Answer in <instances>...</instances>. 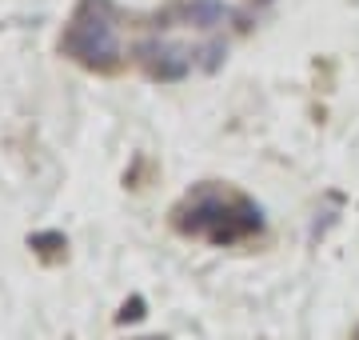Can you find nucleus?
<instances>
[{
    "label": "nucleus",
    "instance_id": "f257e3e1",
    "mask_svg": "<svg viewBox=\"0 0 359 340\" xmlns=\"http://www.w3.org/2000/svg\"><path fill=\"white\" fill-rule=\"evenodd\" d=\"M172 228L180 236H196V240H212V244H240V240L259 236L264 216H259V204H252L244 192L208 181L196 184L172 209Z\"/></svg>",
    "mask_w": 359,
    "mask_h": 340
},
{
    "label": "nucleus",
    "instance_id": "f03ea898",
    "mask_svg": "<svg viewBox=\"0 0 359 340\" xmlns=\"http://www.w3.org/2000/svg\"><path fill=\"white\" fill-rule=\"evenodd\" d=\"M60 53L92 72H116L120 68V48L112 37V4L108 0H80L76 16L68 20L60 37Z\"/></svg>",
    "mask_w": 359,
    "mask_h": 340
},
{
    "label": "nucleus",
    "instance_id": "7ed1b4c3",
    "mask_svg": "<svg viewBox=\"0 0 359 340\" xmlns=\"http://www.w3.org/2000/svg\"><path fill=\"white\" fill-rule=\"evenodd\" d=\"M136 60L152 80H184L192 68V56L184 48H172L164 40H140L136 44Z\"/></svg>",
    "mask_w": 359,
    "mask_h": 340
},
{
    "label": "nucleus",
    "instance_id": "20e7f679",
    "mask_svg": "<svg viewBox=\"0 0 359 340\" xmlns=\"http://www.w3.org/2000/svg\"><path fill=\"white\" fill-rule=\"evenodd\" d=\"M180 16L196 28H216V25H224L228 8H224V0H184L180 4Z\"/></svg>",
    "mask_w": 359,
    "mask_h": 340
},
{
    "label": "nucleus",
    "instance_id": "39448f33",
    "mask_svg": "<svg viewBox=\"0 0 359 340\" xmlns=\"http://www.w3.org/2000/svg\"><path fill=\"white\" fill-rule=\"evenodd\" d=\"M224 56H228V44H224V40H212L204 48V72H216V68L224 65Z\"/></svg>",
    "mask_w": 359,
    "mask_h": 340
},
{
    "label": "nucleus",
    "instance_id": "423d86ee",
    "mask_svg": "<svg viewBox=\"0 0 359 340\" xmlns=\"http://www.w3.org/2000/svg\"><path fill=\"white\" fill-rule=\"evenodd\" d=\"M351 340H359V328H355V336H351Z\"/></svg>",
    "mask_w": 359,
    "mask_h": 340
},
{
    "label": "nucleus",
    "instance_id": "0eeeda50",
    "mask_svg": "<svg viewBox=\"0 0 359 340\" xmlns=\"http://www.w3.org/2000/svg\"><path fill=\"white\" fill-rule=\"evenodd\" d=\"M256 4H268V0H256Z\"/></svg>",
    "mask_w": 359,
    "mask_h": 340
}]
</instances>
